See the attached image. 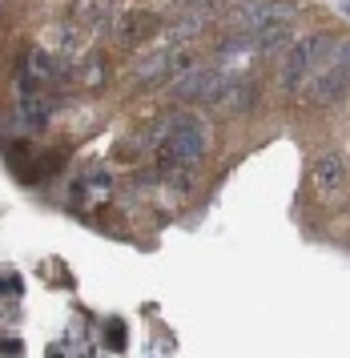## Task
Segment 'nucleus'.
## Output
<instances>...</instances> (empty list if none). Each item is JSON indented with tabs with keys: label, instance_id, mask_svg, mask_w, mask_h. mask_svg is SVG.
Listing matches in <instances>:
<instances>
[{
	"label": "nucleus",
	"instance_id": "1",
	"mask_svg": "<svg viewBox=\"0 0 350 358\" xmlns=\"http://www.w3.org/2000/svg\"><path fill=\"white\" fill-rule=\"evenodd\" d=\"M209 153V125L193 113H174L161 121V169L165 173H190Z\"/></svg>",
	"mask_w": 350,
	"mask_h": 358
},
{
	"label": "nucleus",
	"instance_id": "2",
	"mask_svg": "<svg viewBox=\"0 0 350 358\" xmlns=\"http://www.w3.org/2000/svg\"><path fill=\"white\" fill-rule=\"evenodd\" d=\"M298 89H302V101L314 105V109L342 105V101H346V89H350V49H346V41H335V49L306 73Z\"/></svg>",
	"mask_w": 350,
	"mask_h": 358
},
{
	"label": "nucleus",
	"instance_id": "3",
	"mask_svg": "<svg viewBox=\"0 0 350 358\" xmlns=\"http://www.w3.org/2000/svg\"><path fill=\"white\" fill-rule=\"evenodd\" d=\"M335 41L338 36H330V33L294 36V41H290V52L282 57V65H278V89H282V93H298L302 77L318 65L326 52L335 49Z\"/></svg>",
	"mask_w": 350,
	"mask_h": 358
},
{
	"label": "nucleus",
	"instance_id": "4",
	"mask_svg": "<svg viewBox=\"0 0 350 358\" xmlns=\"http://www.w3.org/2000/svg\"><path fill=\"white\" fill-rule=\"evenodd\" d=\"M310 189L318 206H342L346 201V162L342 153H318L310 162Z\"/></svg>",
	"mask_w": 350,
	"mask_h": 358
},
{
	"label": "nucleus",
	"instance_id": "5",
	"mask_svg": "<svg viewBox=\"0 0 350 358\" xmlns=\"http://www.w3.org/2000/svg\"><path fill=\"white\" fill-rule=\"evenodd\" d=\"M222 85H225V73L218 65H186L169 81V97L174 101H202L206 105Z\"/></svg>",
	"mask_w": 350,
	"mask_h": 358
},
{
	"label": "nucleus",
	"instance_id": "6",
	"mask_svg": "<svg viewBox=\"0 0 350 358\" xmlns=\"http://www.w3.org/2000/svg\"><path fill=\"white\" fill-rule=\"evenodd\" d=\"M294 13H298L294 0H241L222 17L230 29H258V24H270V20H294Z\"/></svg>",
	"mask_w": 350,
	"mask_h": 358
},
{
	"label": "nucleus",
	"instance_id": "7",
	"mask_svg": "<svg viewBox=\"0 0 350 358\" xmlns=\"http://www.w3.org/2000/svg\"><path fill=\"white\" fill-rule=\"evenodd\" d=\"M109 29L121 49H137V45H145V41H153L161 33V20H158V13L137 8V13H125V17H113Z\"/></svg>",
	"mask_w": 350,
	"mask_h": 358
},
{
	"label": "nucleus",
	"instance_id": "8",
	"mask_svg": "<svg viewBox=\"0 0 350 358\" xmlns=\"http://www.w3.org/2000/svg\"><path fill=\"white\" fill-rule=\"evenodd\" d=\"M186 65H190L186 49H174V45H165V49H158L153 57L137 61V65H133V77H137V81H145V85H158V81H165L169 73H181Z\"/></svg>",
	"mask_w": 350,
	"mask_h": 358
},
{
	"label": "nucleus",
	"instance_id": "9",
	"mask_svg": "<svg viewBox=\"0 0 350 358\" xmlns=\"http://www.w3.org/2000/svg\"><path fill=\"white\" fill-rule=\"evenodd\" d=\"M258 97H262V93H258L254 81H234V77H225V85L206 101V105H214L218 113L238 117V113H250V109L258 105Z\"/></svg>",
	"mask_w": 350,
	"mask_h": 358
},
{
	"label": "nucleus",
	"instance_id": "10",
	"mask_svg": "<svg viewBox=\"0 0 350 358\" xmlns=\"http://www.w3.org/2000/svg\"><path fill=\"white\" fill-rule=\"evenodd\" d=\"M69 24L80 33H101L113 24V0H73L69 4Z\"/></svg>",
	"mask_w": 350,
	"mask_h": 358
},
{
	"label": "nucleus",
	"instance_id": "11",
	"mask_svg": "<svg viewBox=\"0 0 350 358\" xmlns=\"http://www.w3.org/2000/svg\"><path fill=\"white\" fill-rule=\"evenodd\" d=\"M77 81H80V85H89V89L105 81V57H89V61L77 69Z\"/></svg>",
	"mask_w": 350,
	"mask_h": 358
}]
</instances>
